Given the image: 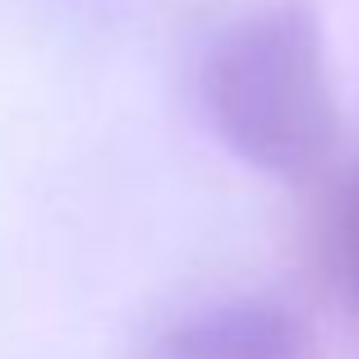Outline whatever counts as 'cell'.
Wrapping results in <instances>:
<instances>
[{
	"label": "cell",
	"instance_id": "obj_2",
	"mask_svg": "<svg viewBox=\"0 0 359 359\" xmlns=\"http://www.w3.org/2000/svg\"><path fill=\"white\" fill-rule=\"evenodd\" d=\"M148 359H318V350L290 309L272 299H226L170 323Z\"/></svg>",
	"mask_w": 359,
	"mask_h": 359
},
{
	"label": "cell",
	"instance_id": "obj_3",
	"mask_svg": "<svg viewBox=\"0 0 359 359\" xmlns=\"http://www.w3.org/2000/svg\"><path fill=\"white\" fill-rule=\"evenodd\" d=\"M323 263L332 272L337 295L346 299L350 318L359 323V166L346 175L323 222Z\"/></svg>",
	"mask_w": 359,
	"mask_h": 359
},
{
	"label": "cell",
	"instance_id": "obj_1",
	"mask_svg": "<svg viewBox=\"0 0 359 359\" xmlns=\"http://www.w3.org/2000/svg\"><path fill=\"white\" fill-rule=\"evenodd\" d=\"M198 102L212 134L276 180H309L337 148V88L327 42L299 0L263 5L217 32L198 65Z\"/></svg>",
	"mask_w": 359,
	"mask_h": 359
}]
</instances>
